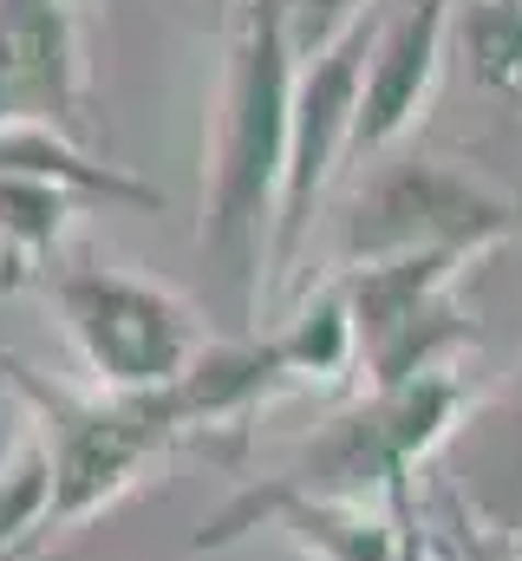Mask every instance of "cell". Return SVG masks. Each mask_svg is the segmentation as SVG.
<instances>
[{"label": "cell", "mask_w": 522, "mask_h": 561, "mask_svg": "<svg viewBox=\"0 0 522 561\" xmlns=\"http://www.w3.org/2000/svg\"><path fill=\"white\" fill-rule=\"evenodd\" d=\"M444 450L464 523H477L490 549H522V386L484 405L470 399Z\"/></svg>", "instance_id": "obj_11"}, {"label": "cell", "mask_w": 522, "mask_h": 561, "mask_svg": "<svg viewBox=\"0 0 522 561\" xmlns=\"http://www.w3.org/2000/svg\"><path fill=\"white\" fill-rule=\"evenodd\" d=\"M26 280H39V262L0 229V294H13V287H26Z\"/></svg>", "instance_id": "obj_17"}, {"label": "cell", "mask_w": 522, "mask_h": 561, "mask_svg": "<svg viewBox=\"0 0 522 561\" xmlns=\"http://www.w3.org/2000/svg\"><path fill=\"white\" fill-rule=\"evenodd\" d=\"M451 39L484 92L522 99V0H457Z\"/></svg>", "instance_id": "obj_15"}, {"label": "cell", "mask_w": 522, "mask_h": 561, "mask_svg": "<svg viewBox=\"0 0 522 561\" xmlns=\"http://www.w3.org/2000/svg\"><path fill=\"white\" fill-rule=\"evenodd\" d=\"M451 13H457V0H398L392 13H379L366 92H360V118H353V163L398 150L431 112L444 53H451Z\"/></svg>", "instance_id": "obj_10"}, {"label": "cell", "mask_w": 522, "mask_h": 561, "mask_svg": "<svg viewBox=\"0 0 522 561\" xmlns=\"http://www.w3.org/2000/svg\"><path fill=\"white\" fill-rule=\"evenodd\" d=\"M92 0H0V125H46L92 150Z\"/></svg>", "instance_id": "obj_8"}, {"label": "cell", "mask_w": 522, "mask_h": 561, "mask_svg": "<svg viewBox=\"0 0 522 561\" xmlns=\"http://www.w3.org/2000/svg\"><path fill=\"white\" fill-rule=\"evenodd\" d=\"M7 386L20 392L26 424L39 431L46 457H53V516H46V542L86 529L92 516H105L112 503H125L144 483V470L177 444V424L157 399H118V392H72L59 379H46L39 366H26L20 353H0Z\"/></svg>", "instance_id": "obj_3"}, {"label": "cell", "mask_w": 522, "mask_h": 561, "mask_svg": "<svg viewBox=\"0 0 522 561\" xmlns=\"http://www.w3.org/2000/svg\"><path fill=\"white\" fill-rule=\"evenodd\" d=\"M256 529H281L307 561H411L398 523L386 516V503H373V496H320V490H300L287 477H268L256 490H242L216 523H203V536L190 549L196 556L236 549Z\"/></svg>", "instance_id": "obj_9"}, {"label": "cell", "mask_w": 522, "mask_h": 561, "mask_svg": "<svg viewBox=\"0 0 522 561\" xmlns=\"http://www.w3.org/2000/svg\"><path fill=\"white\" fill-rule=\"evenodd\" d=\"M274 359H281V379L287 392L294 386H340L347 373H360V340H353V313H347V294L340 280H320L300 294L294 320L268 333Z\"/></svg>", "instance_id": "obj_13"}, {"label": "cell", "mask_w": 522, "mask_h": 561, "mask_svg": "<svg viewBox=\"0 0 522 561\" xmlns=\"http://www.w3.org/2000/svg\"><path fill=\"white\" fill-rule=\"evenodd\" d=\"M360 13H373V0H287V20H294V46H300V59L320 53V46H333Z\"/></svg>", "instance_id": "obj_16"}, {"label": "cell", "mask_w": 522, "mask_h": 561, "mask_svg": "<svg viewBox=\"0 0 522 561\" xmlns=\"http://www.w3.org/2000/svg\"><path fill=\"white\" fill-rule=\"evenodd\" d=\"M379 7L360 13L333 46L307 53L294 72V125H287V183H281V216H274V249H268V300L300 287V262L314 242V216L353 157V118L366 92V59H373Z\"/></svg>", "instance_id": "obj_5"}, {"label": "cell", "mask_w": 522, "mask_h": 561, "mask_svg": "<svg viewBox=\"0 0 522 561\" xmlns=\"http://www.w3.org/2000/svg\"><path fill=\"white\" fill-rule=\"evenodd\" d=\"M46 516H53V457H46L39 431L20 424L7 457H0V561L39 549Z\"/></svg>", "instance_id": "obj_14"}, {"label": "cell", "mask_w": 522, "mask_h": 561, "mask_svg": "<svg viewBox=\"0 0 522 561\" xmlns=\"http://www.w3.org/2000/svg\"><path fill=\"white\" fill-rule=\"evenodd\" d=\"M464 268H470V255H398V262L333 275L347 294V313H353L366 392H392L405 379L457 366V353L477 340L451 300Z\"/></svg>", "instance_id": "obj_7"}, {"label": "cell", "mask_w": 522, "mask_h": 561, "mask_svg": "<svg viewBox=\"0 0 522 561\" xmlns=\"http://www.w3.org/2000/svg\"><path fill=\"white\" fill-rule=\"evenodd\" d=\"M39 280L79 366L92 373V392L157 399L209 353L196 300H183L163 280L130 275L105 255H59Z\"/></svg>", "instance_id": "obj_2"}, {"label": "cell", "mask_w": 522, "mask_h": 561, "mask_svg": "<svg viewBox=\"0 0 522 561\" xmlns=\"http://www.w3.org/2000/svg\"><path fill=\"white\" fill-rule=\"evenodd\" d=\"M294 20L287 0H242L229 20V59L216 85V131L203 170V249L236 280L242 313L268 307V249L287 183V125H294Z\"/></svg>", "instance_id": "obj_1"}, {"label": "cell", "mask_w": 522, "mask_h": 561, "mask_svg": "<svg viewBox=\"0 0 522 561\" xmlns=\"http://www.w3.org/2000/svg\"><path fill=\"white\" fill-rule=\"evenodd\" d=\"M0 176H33V183H59L72 196H99L112 209H163V190L130 176L118 163H105L99 150L59 138L46 125H0Z\"/></svg>", "instance_id": "obj_12"}, {"label": "cell", "mask_w": 522, "mask_h": 561, "mask_svg": "<svg viewBox=\"0 0 522 561\" xmlns=\"http://www.w3.org/2000/svg\"><path fill=\"white\" fill-rule=\"evenodd\" d=\"M190 7H196V13H209V20H216V26H229V20H236V7H242V0H190Z\"/></svg>", "instance_id": "obj_18"}, {"label": "cell", "mask_w": 522, "mask_h": 561, "mask_svg": "<svg viewBox=\"0 0 522 561\" xmlns=\"http://www.w3.org/2000/svg\"><path fill=\"white\" fill-rule=\"evenodd\" d=\"M517 222V196H503L477 170H464L451 157L386 150V157H373V170L360 176V190L340 209V242H333L340 268L333 275L398 262V255H470L477 262L484 249L510 242Z\"/></svg>", "instance_id": "obj_4"}, {"label": "cell", "mask_w": 522, "mask_h": 561, "mask_svg": "<svg viewBox=\"0 0 522 561\" xmlns=\"http://www.w3.org/2000/svg\"><path fill=\"white\" fill-rule=\"evenodd\" d=\"M464 412H470V386L457 366L405 379L392 392H366L353 412H340L307 444V457H300V470H287V483L320 490V496L405 503V477L451 444Z\"/></svg>", "instance_id": "obj_6"}]
</instances>
